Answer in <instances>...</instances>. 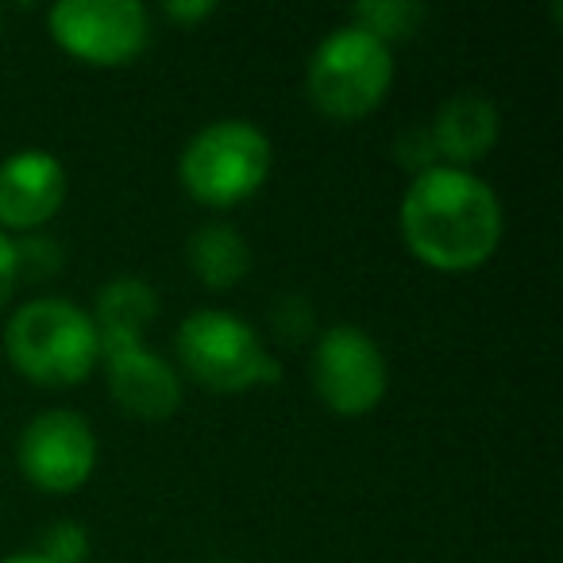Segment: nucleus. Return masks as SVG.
<instances>
[{
	"label": "nucleus",
	"mask_w": 563,
	"mask_h": 563,
	"mask_svg": "<svg viewBox=\"0 0 563 563\" xmlns=\"http://www.w3.org/2000/svg\"><path fill=\"white\" fill-rule=\"evenodd\" d=\"M16 282H20V271H16V243L9 240V232H0V309H4V301L12 298Z\"/></svg>",
	"instance_id": "6ab92c4d"
},
{
	"label": "nucleus",
	"mask_w": 563,
	"mask_h": 563,
	"mask_svg": "<svg viewBox=\"0 0 563 563\" xmlns=\"http://www.w3.org/2000/svg\"><path fill=\"white\" fill-rule=\"evenodd\" d=\"M429 132L440 158H448V163L463 170L471 163H483L494 151V143L501 135V112L483 93H455L440 104Z\"/></svg>",
	"instance_id": "9b49d317"
},
{
	"label": "nucleus",
	"mask_w": 563,
	"mask_h": 563,
	"mask_svg": "<svg viewBox=\"0 0 563 563\" xmlns=\"http://www.w3.org/2000/svg\"><path fill=\"white\" fill-rule=\"evenodd\" d=\"M9 360L27 383L51 386H78L93 375L101 360V336H97L93 313L66 298H40L16 309L4 332Z\"/></svg>",
	"instance_id": "f03ea898"
},
{
	"label": "nucleus",
	"mask_w": 563,
	"mask_h": 563,
	"mask_svg": "<svg viewBox=\"0 0 563 563\" xmlns=\"http://www.w3.org/2000/svg\"><path fill=\"white\" fill-rule=\"evenodd\" d=\"M40 555L47 563H86L89 560V532L78 521H55L43 532Z\"/></svg>",
	"instance_id": "2eb2a0df"
},
{
	"label": "nucleus",
	"mask_w": 563,
	"mask_h": 563,
	"mask_svg": "<svg viewBox=\"0 0 563 563\" xmlns=\"http://www.w3.org/2000/svg\"><path fill=\"white\" fill-rule=\"evenodd\" d=\"M386 355L360 324H332L313 347V386L340 417H363L386 398Z\"/></svg>",
	"instance_id": "0eeeda50"
},
{
	"label": "nucleus",
	"mask_w": 563,
	"mask_h": 563,
	"mask_svg": "<svg viewBox=\"0 0 563 563\" xmlns=\"http://www.w3.org/2000/svg\"><path fill=\"white\" fill-rule=\"evenodd\" d=\"M217 563H240V560H217Z\"/></svg>",
	"instance_id": "4be33fe9"
},
{
	"label": "nucleus",
	"mask_w": 563,
	"mask_h": 563,
	"mask_svg": "<svg viewBox=\"0 0 563 563\" xmlns=\"http://www.w3.org/2000/svg\"><path fill=\"white\" fill-rule=\"evenodd\" d=\"M163 12L170 20H178V24H201V20H209L217 12V4L212 0H170Z\"/></svg>",
	"instance_id": "aec40b11"
},
{
	"label": "nucleus",
	"mask_w": 563,
	"mask_h": 563,
	"mask_svg": "<svg viewBox=\"0 0 563 563\" xmlns=\"http://www.w3.org/2000/svg\"><path fill=\"white\" fill-rule=\"evenodd\" d=\"M158 313V294L151 290L143 278L120 274L97 294V336H101V352L124 344H143V329L155 321Z\"/></svg>",
	"instance_id": "f8f14e48"
},
{
	"label": "nucleus",
	"mask_w": 563,
	"mask_h": 563,
	"mask_svg": "<svg viewBox=\"0 0 563 563\" xmlns=\"http://www.w3.org/2000/svg\"><path fill=\"white\" fill-rule=\"evenodd\" d=\"M66 201V166L51 151H16L0 163V232H35Z\"/></svg>",
	"instance_id": "1a4fd4ad"
},
{
	"label": "nucleus",
	"mask_w": 563,
	"mask_h": 563,
	"mask_svg": "<svg viewBox=\"0 0 563 563\" xmlns=\"http://www.w3.org/2000/svg\"><path fill=\"white\" fill-rule=\"evenodd\" d=\"M178 363L194 383L217 394H243L278 383V360L247 321L224 309H197L178 324Z\"/></svg>",
	"instance_id": "39448f33"
},
{
	"label": "nucleus",
	"mask_w": 563,
	"mask_h": 563,
	"mask_svg": "<svg viewBox=\"0 0 563 563\" xmlns=\"http://www.w3.org/2000/svg\"><path fill=\"white\" fill-rule=\"evenodd\" d=\"M189 266L209 290H232L247 278L251 247L232 224L212 220L189 235Z\"/></svg>",
	"instance_id": "ddd939ff"
},
{
	"label": "nucleus",
	"mask_w": 563,
	"mask_h": 563,
	"mask_svg": "<svg viewBox=\"0 0 563 563\" xmlns=\"http://www.w3.org/2000/svg\"><path fill=\"white\" fill-rule=\"evenodd\" d=\"M394 158H398L401 170H413L417 178L440 166V151H437V143H432L429 128H409V132H401L398 143H394Z\"/></svg>",
	"instance_id": "dca6fc26"
},
{
	"label": "nucleus",
	"mask_w": 563,
	"mask_h": 563,
	"mask_svg": "<svg viewBox=\"0 0 563 563\" xmlns=\"http://www.w3.org/2000/svg\"><path fill=\"white\" fill-rule=\"evenodd\" d=\"M394 86V55L386 43L347 24L324 35L306 70V93L329 120H363L386 101Z\"/></svg>",
	"instance_id": "7ed1b4c3"
},
{
	"label": "nucleus",
	"mask_w": 563,
	"mask_h": 563,
	"mask_svg": "<svg viewBox=\"0 0 563 563\" xmlns=\"http://www.w3.org/2000/svg\"><path fill=\"white\" fill-rule=\"evenodd\" d=\"M58 263H63V251H58V243L47 240V235H27V240L16 243L20 274H40V278H47V274L58 271Z\"/></svg>",
	"instance_id": "a211bd4d"
},
{
	"label": "nucleus",
	"mask_w": 563,
	"mask_h": 563,
	"mask_svg": "<svg viewBox=\"0 0 563 563\" xmlns=\"http://www.w3.org/2000/svg\"><path fill=\"white\" fill-rule=\"evenodd\" d=\"M109 367V390L124 413L140 421H166L181 406V378L163 355L143 344H124L101 352Z\"/></svg>",
	"instance_id": "9d476101"
},
{
	"label": "nucleus",
	"mask_w": 563,
	"mask_h": 563,
	"mask_svg": "<svg viewBox=\"0 0 563 563\" xmlns=\"http://www.w3.org/2000/svg\"><path fill=\"white\" fill-rule=\"evenodd\" d=\"M501 201L478 174L460 166L413 178L401 197V240L432 271H475L501 243Z\"/></svg>",
	"instance_id": "f257e3e1"
},
{
	"label": "nucleus",
	"mask_w": 563,
	"mask_h": 563,
	"mask_svg": "<svg viewBox=\"0 0 563 563\" xmlns=\"http://www.w3.org/2000/svg\"><path fill=\"white\" fill-rule=\"evenodd\" d=\"M424 9L421 0H367V4H355L352 9V24L363 27L367 35H375L378 43H398V40H413L421 32Z\"/></svg>",
	"instance_id": "4468645a"
},
{
	"label": "nucleus",
	"mask_w": 563,
	"mask_h": 563,
	"mask_svg": "<svg viewBox=\"0 0 563 563\" xmlns=\"http://www.w3.org/2000/svg\"><path fill=\"white\" fill-rule=\"evenodd\" d=\"M271 174V140L251 120H212L186 143L178 178L194 201L232 209L255 197Z\"/></svg>",
	"instance_id": "20e7f679"
},
{
	"label": "nucleus",
	"mask_w": 563,
	"mask_h": 563,
	"mask_svg": "<svg viewBox=\"0 0 563 563\" xmlns=\"http://www.w3.org/2000/svg\"><path fill=\"white\" fill-rule=\"evenodd\" d=\"M47 24L58 47L89 66H124L151 43V16L135 0H58Z\"/></svg>",
	"instance_id": "423d86ee"
},
{
	"label": "nucleus",
	"mask_w": 563,
	"mask_h": 563,
	"mask_svg": "<svg viewBox=\"0 0 563 563\" xmlns=\"http://www.w3.org/2000/svg\"><path fill=\"white\" fill-rule=\"evenodd\" d=\"M0 563H47L40 552H20V555H9V560H0Z\"/></svg>",
	"instance_id": "412c9836"
},
{
	"label": "nucleus",
	"mask_w": 563,
	"mask_h": 563,
	"mask_svg": "<svg viewBox=\"0 0 563 563\" xmlns=\"http://www.w3.org/2000/svg\"><path fill=\"white\" fill-rule=\"evenodd\" d=\"M20 471L47 494H70L89 483L97 467V437L70 409H47L20 432Z\"/></svg>",
	"instance_id": "6e6552de"
},
{
	"label": "nucleus",
	"mask_w": 563,
	"mask_h": 563,
	"mask_svg": "<svg viewBox=\"0 0 563 563\" xmlns=\"http://www.w3.org/2000/svg\"><path fill=\"white\" fill-rule=\"evenodd\" d=\"M274 329H278V336H286L290 344H301V340L313 336L317 329V313L313 306H309L306 298H282L278 306H274Z\"/></svg>",
	"instance_id": "f3484780"
}]
</instances>
